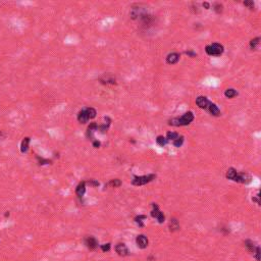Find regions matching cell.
Here are the masks:
<instances>
[{
	"mask_svg": "<svg viewBox=\"0 0 261 261\" xmlns=\"http://www.w3.org/2000/svg\"><path fill=\"white\" fill-rule=\"evenodd\" d=\"M194 120V114L192 111H188V112L184 113L181 117H175L172 118L168 124L169 126L173 127H183V126H188Z\"/></svg>",
	"mask_w": 261,
	"mask_h": 261,
	"instance_id": "1",
	"label": "cell"
},
{
	"mask_svg": "<svg viewBox=\"0 0 261 261\" xmlns=\"http://www.w3.org/2000/svg\"><path fill=\"white\" fill-rule=\"evenodd\" d=\"M233 181H234V182H237V183H241V184H250L252 181V177L247 172H237L236 176H234Z\"/></svg>",
	"mask_w": 261,
	"mask_h": 261,
	"instance_id": "4",
	"label": "cell"
},
{
	"mask_svg": "<svg viewBox=\"0 0 261 261\" xmlns=\"http://www.w3.org/2000/svg\"><path fill=\"white\" fill-rule=\"evenodd\" d=\"M179 136H180V135L177 134V133H175V132H168V133L166 134V137H165V138L167 139V141H172V142H173L177 137H179Z\"/></svg>",
	"mask_w": 261,
	"mask_h": 261,
	"instance_id": "21",
	"label": "cell"
},
{
	"mask_svg": "<svg viewBox=\"0 0 261 261\" xmlns=\"http://www.w3.org/2000/svg\"><path fill=\"white\" fill-rule=\"evenodd\" d=\"M100 81L103 84H111V85H114L115 84V80L114 79H108V78H105V79H100Z\"/></svg>",
	"mask_w": 261,
	"mask_h": 261,
	"instance_id": "26",
	"label": "cell"
},
{
	"mask_svg": "<svg viewBox=\"0 0 261 261\" xmlns=\"http://www.w3.org/2000/svg\"><path fill=\"white\" fill-rule=\"evenodd\" d=\"M237 95H238V92L233 88H228L225 90V92H224V96L227 97V98H234V97H236Z\"/></svg>",
	"mask_w": 261,
	"mask_h": 261,
	"instance_id": "16",
	"label": "cell"
},
{
	"mask_svg": "<svg viewBox=\"0 0 261 261\" xmlns=\"http://www.w3.org/2000/svg\"><path fill=\"white\" fill-rule=\"evenodd\" d=\"M29 144H30V138L27 137L22 141V144H20V151H22V153H26L29 150Z\"/></svg>",
	"mask_w": 261,
	"mask_h": 261,
	"instance_id": "14",
	"label": "cell"
},
{
	"mask_svg": "<svg viewBox=\"0 0 261 261\" xmlns=\"http://www.w3.org/2000/svg\"><path fill=\"white\" fill-rule=\"evenodd\" d=\"M101 250L103 252H106V251H109L110 250V244L108 243V244H104V245H101Z\"/></svg>",
	"mask_w": 261,
	"mask_h": 261,
	"instance_id": "28",
	"label": "cell"
},
{
	"mask_svg": "<svg viewBox=\"0 0 261 261\" xmlns=\"http://www.w3.org/2000/svg\"><path fill=\"white\" fill-rule=\"evenodd\" d=\"M255 253H256V259L259 261L260 260V247L259 246H257Z\"/></svg>",
	"mask_w": 261,
	"mask_h": 261,
	"instance_id": "30",
	"label": "cell"
},
{
	"mask_svg": "<svg viewBox=\"0 0 261 261\" xmlns=\"http://www.w3.org/2000/svg\"><path fill=\"white\" fill-rule=\"evenodd\" d=\"M147 217L145 216V215H139L135 218V221L137 222V224L140 225V227H144V224H143V219H146Z\"/></svg>",
	"mask_w": 261,
	"mask_h": 261,
	"instance_id": "24",
	"label": "cell"
},
{
	"mask_svg": "<svg viewBox=\"0 0 261 261\" xmlns=\"http://www.w3.org/2000/svg\"><path fill=\"white\" fill-rule=\"evenodd\" d=\"M109 185L110 186H112L113 188H116V187H120L121 185V182L118 179H115V180H112L111 182L109 183Z\"/></svg>",
	"mask_w": 261,
	"mask_h": 261,
	"instance_id": "27",
	"label": "cell"
},
{
	"mask_svg": "<svg viewBox=\"0 0 261 261\" xmlns=\"http://www.w3.org/2000/svg\"><path fill=\"white\" fill-rule=\"evenodd\" d=\"M224 46L218 43L207 45V46L205 47V51H206V53L208 55H210V56H219V55H221L224 53Z\"/></svg>",
	"mask_w": 261,
	"mask_h": 261,
	"instance_id": "2",
	"label": "cell"
},
{
	"mask_svg": "<svg viewBox=\"0 0 261 261\" xmlns=\"http://www.w3.org/2000/svg\"><path fill=\"white\" fill-rule=\"evenodd\" d=\"M86 192V183L85 182H82L79 184V186L76 187V194L78 195L79 197H82L84 196V194Z\"/></svg>",
	"mask_w": 261,
	"mask_h": 261,
	"instance_id": "13",
	"label": "cell"
},
{
	"mask_svg": "<svg viewBox=\"0 0 261 261\" xmlns=\"http://www.w3.org/2000/svg\"><path fill=\"white\" fill-rule=\"evenodd\" d=\"M85 244L89 249L94 250L98 247V241L94 237H87L85 239Z\"/></svg>",
	"mask_w": 261,
	"mask_h": 261,
	"instance_id": "9",
	"label": "cell"
},
{
	"mask_svg": "<svg viewBox=\"0 0 261 261\" xmlns=\"http://www.w3.org/2000/svg\"><path fill=\"white\" fill-rule=\"evenodd\" d=\"M181 55L177 52H172L166 56V63L168 64H176L180 60Z\"/></svg>",
	"mask_w": 261,
	"mask_h": 261,
	"instance_id": "8",
	"label": "cell"
},
{
	"mask_svg": "<svg viewBox=\"0 0 261 261\" xmlns=\"http://www.w3.org/2000/svg\"><path fill=\"white\" fill-rule=\"evenodd\" d=\"M186 54H189L190 56H195V55H196V53H194V52H192V51H187Z\"/></svg>",
	"mask_w": 261,
	"mask_h": 261,
	"instance_id": "33",
	"label": "cell"
},
{
	"mask_svg": "<svg viewBox=\"0 0 261 261\" xmlns=\"http://www.w3.org/2000/svg\"><path fill=\"white\" fill-rule=\"evenodd\" d=\"M156 143H157L159 146H161V147H164V146L168 143L167 139L165 137H163V136H158L157 138H156Z\"/></svg>",
	"mask_w": 261,
	"mask_h": 261,
	"instance_id": "19",
	"label": "cell"
},
{
	"mask_svg": "<svg viewBox=\"0 0 261 261\" xmlns=\"http://www.w3.org/2000/svg\"><path fill=\"white\" fill-rule=\"evenodd\" d=\"M136 243H137L139 248L145 249L146 247L148 246V239H147V237L144 235H139L137 237V239H136Z\"/></svg>",
	"mask_w": 261,
	"mask_h": 261,
	"instance_id": "7",
	"label": "cell"
},
{
	"mask_svg": "<svg viewBox=\"0 0 261 261\" xmlns=\"http://www.w3.org/2000/svg\"><path fill=\"white\" fill-rule=\"evenodd\" d=\"M222 4H220V3H215V4L213 5V9H214V11L216 12V13H221L222 12Z\"/></svg>",
	"mask_w": 261,
	"mask_h": 261,
	"instance_id": "25",
	"label": "cell"
},
{
	"mask_svg": "<svg viewBox=\"0 0 261 261\" xmlns=\"http://www.w3.org/2000/svg\"><path fill=\"white\" fill-rule=\"evenodd\" d=\"M207 111L211 114V115H213V116H219L221 114L220 110H219V108L217 107L216 104H214V103H212V102L210 103V105H209V107H208Z\"/></svg>",
	"mask_w": 261,
	"mask_h": 261,
	"instance_id": "11",
	"label": "cell"
},
{
	"mask_svg": "<svg viewBox=\"0 0 261 261\" xmlns=\"http://www.w3.org/2000/svg\"><path fill=\"white\" fill-rule=\"evenodd\" d=\"M245 246L247 247V249H248L250 252L255 253L257 246H256L255 244H254V243H253L252 241H250V240H247V241L245 242Z\"/></svg>",
	"mask_w": 261,
	"mask_h": 261,
	"instance_id": "17",
	"label": "cell"
},
{
	"mask_svg": "<svg viewBox=\"0 0 261 261\" xmlns=\"http://www.w3.org/2000/svg\"><path fill=\"white\" fill-rule=\"evenodd\" d=\"M244 5H246V6H248L249 8H253L254 7V2L253 1H245L244 2Z\"/></svg>",
	"mask_w": 261,
	"mask_h": 261,
	"instance_id": "29",
	"label": "cell"
},
{
	"mask_svg": "<svg viewBox=\"0 0 261 261\" xmlns=\"http://www.w3.org/2000/svg\"><path fill=\"white\" fill-rule=\"evenodd\" d=\"M259 43H260V37H256V38H254V39H252L250 41V47H251V49L252 50L257 49L259 46Z\"/></svg>",
	"mask_w": 261,
	"mask_h": 261,
	"instance_id": "18",
	"label": "cell"
},
{
	"mask_svg": "<svg viewBox=\"0 0 261 261\" xmlns=\"http://www.w3.org/2000/svg\"><path fill=\"white\" fill-rule=\"evenodd\" d=\"M0 140H1V133H0Z\"/></svg>",
	"mask_w": 261,
	"mask_h": 261,
	"instance_id": "34",
	"label": "cell"
},
{
	"mask_svg": "<svg viewBox=\"0 0 261 261\" xmlns=\"http://www.w3.org/2000/svg\"><path fill=\"white\" fill-rule=\"evenodd\" d=\"M236 173H237V170H236L235 168L231 167V168H228V169L227 175H225V176H227V179L233 181V179H234V176H236Z\"/></svg>",
	"mask_w": 261,
	"mask_h": 261,
	"instance_id": "20",
	"label": "cell"
},
{
	"mask_svg": "<svg viewBox=\"0 0 261 261\" xmlns=\"http://www.w3.org/2000/svg\"><path fill=\"white\" fill-rule=\"evenodd\" d=\"M183 143H184V137H183V136H179V137H177L176 140L172 142V144L175 145L176 147H177V148L181 147V146L183 145Z\"/></svg>",
	"mask_w": 261,
	"mask_h": 261,
	"instance_id": "23",
	"label": "cell"
},
{
	"mask_svg": "<svg viewBox=\"0 0 261 261\" xmlns=\"http://www.w3.org/2000/svg\"><path fill=\"white\" fill-rule=\"evenodd\" d=\"M115 251L120 256H127L128 255V250L127 248V246L124 243H120L115 246Z\"/></svg>",
	"mask_w": 261,
	"mask_h": 261,
	"instance_id": "10",
	"label": "cell"
},
{
	"mask_svg": "<svg viewBox=\"0 0 261 261\" xmlns=\"http://www.w3.org/2000/svg\"><path fill=\"white\" fill-rule=\"evenodd\" d=\"M203 6L205 7V9H209L210 8V4L208 2H204L203 3Z\"/></svg>",
	"mask_w": 261,
	"mask_h": 261,
	"instance_id": "32",
	"label": "cell"
},
{
	"mask_svg": "<svg viewBox=\"0 0 261 261\" xmlns=\"http://www.w3.org/2000/svg\"><path fill=\"white\" fill-rule=\"evenodd\" d=\"M179 228H180L179 221H177L176 218L170 219V222H169V229H170V231L175 232V231H177Z\"/></svg>",
	"mask_w": 261,
	"mask_h": 261,
	"instance_id": "15",
	"label": "cell"
},
{
	"mask_svg": "<svg viewBox=\"0 0 261 261\" xmlns=\"http://www.w3.org/2000/svg\"><path fill=\"white\" fill-rule=\"evenodd\" d=\"M93 146H94L95 148H98L99 146H100V142H99V141H94V142H93Z\"/></svg>",
	"mask_w": 261,
	"mask_h": 261,
	"instance_id": "31",
	"label": "cell"
},
{
	"mask_svg": "<svg viewBox=\"0 0 261 261\" xmlns=\"http://www.w3.org/2000/svg\"><path fill=\"white\" fill-rule=\"evenodd\" d=\"M156 177L155 175H148V176H135L134 180L132 181V184L134 186H143L146 184L152 182Z\"/></svg>",
	"mask_w": 261,
	"mask_h": 261,
	"instance_id": "3",
	"label": "cell"
},
{
	"mask_svg": "<svg viewBox=\"0 0 261 261\" xmlns=\"http://www.w3.org/2000/svg\"><path fill=\"white\" fill-rule=\"evenodd\" d=\"M210 103H211V101H209V100L207 99V97H205V96H199L196 98V104L201 109L207 110L208 107L210 105Z\"/></svg>",
	"mask_w": 261,
	"mask_h": 261,
	"instance_id": "6",
	"label": "cell"
},
{
	"mask_svg": "<svg viewBox=\"0 0 261 261\" xmlns=\"http://www.w3.org/2000/svg\"><path fill=\"white\" fill-rule=\"evenodd\" d=\"M78 120H79L81 124H86V123H88L89 117H88V114H87L86 109H83V110H81V111L79 112V114H78Z\"/></svg>",
	"mask_w": 261,
	"mask_h": 261,
	"instance_id": "12",
	"label": "cell"
},
{
	"mask_svg": "<svg viewBox=\"0 0 261 261\" xmlns=\"http://www.w3.org/2000/svg\"><path fill=\"white\" fill-rule=\"evenodd\" d=\"M86 111H87V114H88V117H89V120H92V118H94L96 116V110L92 108V107H88V108H86Z\"/></svg>",
	"mask_w": 261,
	"mask_h": 261,
	"instance_id": "22",
	"label": "cell"
},
{
	"mask_svg": "<svg viewBox=\"0 0 261 261\" xmlns=\"http://www.w3.org/2000/svg\"><path fill=\"white\" fill-rule=\"evenodd\" d=\"M152 207H153V209L151 210L152 217H154V218L157 219L159 224H163L164 220H165V216H164V214H163V212H161V211L159 210L158 205H156L155 203L152 204Z\"/></svg>",
	"mask_w": 261,
	"mask_h": 261,
	"instance_id": "5",
	"label": "cell"
}]
</instances>
